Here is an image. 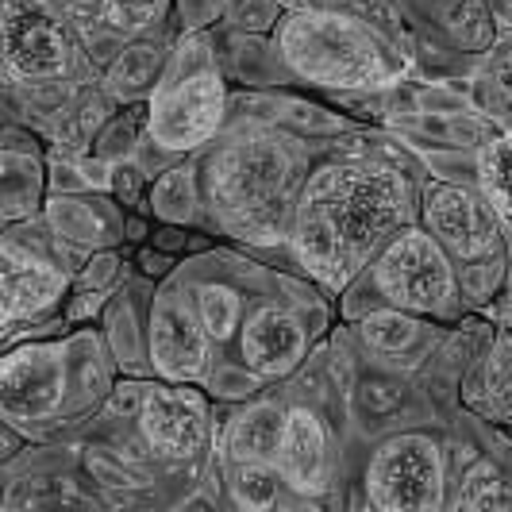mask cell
Segmentation results:
<instances>
[{"label": "cell", "instance_id": "1", "mask_svg": "<svg viewBox=\"0 0 512 512\" xmlns=\"http://www.w3.org/2000/svg\"><path fill=\"white\" fill-rule=\"evenodd\" d=\"M405 178L370 158L316 166L293 205V255L324 289H343L409 224Z\"/></svg>", "mask_w": 512, "mask_h": 512}, {"label": "cell", "instance_id": "2", "mask_svg": "<svg viewBox=\"0 0 512 512\" xmlns=\"http://www.w3.org/2000/svg\"><path fill=\"white\" fill-rule=\"evenodd\" d=\"M278 54L289 74L332 93L378 89L405 74V58L385 47L370 24L335 8H293L278 24Z\"/></svg>", "mask_w": 512, "mask_h": 512}, {"label": "cell", "instance_id": "3", "mask_svg": "<svg viewBox=\"0 0 512 512\" xmlns=\"http://www.w3.org/2000/svg\"><path fill=\"white\" fill-rule=\"evenodd\" d=\"M289 185L293 154L274 135H235L208 166V197L231 231L251 239H274V231H282Z\"/></svg>", "mask_w": 512, "mask_h": 512}, {"label": "cell", "instance_id": "4", "mask_svg": "<svg viewBox=\"0 0 512 512\" xmlns=\"http://www.w3.org/2000/svg\"><path fill=\"white\" fill-rule=\"evenodd\" d=\"M147 108H151L147 135L162 151H197L220 131L228 112V89L208 51V35H189L181 51H174Z\"/></svg>", "mask_w": 512, "mask_h": 512}, {"label": "cell", "instance_id": "5", "mask_svg": "<svg viewBox=\"0 0 512 512\" xmlns=\"http://www.w3.org/2000/svg\"><path fill=\"white\" fill-rule=\"evenodd\" d=\"M370 266L385 305L432 320H447L459 305L455 258L439 247L428 228L405 224Z\"/></svg>", "mask_w": 512, "mask_h": 512}, {"label": "cell", "instance_id": "6", "mask_svg": "<svg viewBox=\"0 0 512 512\" xmlns=\"http://www.w3.org/2000/svg\"><path fill=\"white\" fill-rule=\"evenodd\" d=\"M447 462L432 436L405 432L385 439L366 466V501L382 512L439 509L447 497Z\"/></svg>", "mask_w": 512, "mask_h": 512}, {"label": "cell", "instance_id": "7", "mask_svg": "<svg viewBox=\"0 0 512 512\" xmlns=\"http://www.w3.org/2000/svg\"><path fill=\"white\" fill-rule=\"evenodd\" d=\"M0 39L8 74L20 81H51L74 62V31L51 0H4Z\"/></svg>", "mask_w": 512, "mask_h": 512}, {"label": "cell", "instance_id": "8", "mask_svg": "<svg viewBox=\"0 0 512 512\" xmlns=\"http://www.w3.org/2000/svg\"><path fill=\"white\" fill-rule=\"evenodd\" d=\"M420 220L455 262H482L497 251V205L455 181H432L420 197Z\"/></svg>", "mask_w": 512, "mask_h": 512}, {"label": "cell", "instance_id": "9", "mask_svg": "<svg viewBox=\"0 0 512 512\" xmlns=\"http://www.w3.org/2000/svg\"><path fill=\"white\" fill-rule=\"evenodd\" d=\"M208 332L197 312V297L189 301L181 285H166L151 305V366L162 382H201L208 374Z\"/></svg>", "mask_w": 512, "mask_h": 512}, {"label": "cell", "instance_id": "10", "mask_svg": "<svg viewBox=\"0 0 512 512\" xmlns=\"http://www.w3.org/2000/svg\"><path fill=\"white\" fill-rule=\"evenodd\" d=\"M139 432L158 459H193L208 439V401L189 382L151 385L139 397Z\"/></svg>", "mask_w": 512, "mask_h": 512}, {"label": "cell", "instance_id": "11", "mask_svg": "<svg viewBox=\"0 0 512 512\" xmlns=\"http://www.w3.org/2000/svg\"><path fill=\"white\" fill-rule=\"evenodd\" d=\"M62 347L54 343H31L24 351H12L4 359V374H0V409L8 424L20 420H39L54 412V405L62 401Z\"/></svg>", "mask_w": 512, "mask_h": 512}, {"label": "cell", "instance_id": "12", "mask_svg": "<svg viewBox=\"0 0 512 512\" xmlns=\"http://www.w3.org/2000/svg\"><path fill=\"white\" fill-rule=\"evenodd\" d=\"M4 328L12 332L20 320L51 312L66 297V274L51 258L35 255L31 247H20L12 235L4 239Z\"/></svg>", "mask_w": 512, "mask_h": 512}, {"label": "cell", "instance_id": "13", "mask_svg": "<svg viewBox=\"0 0 512 512\" xmlns=\"http://www.w3.org/2000/svg\"><path fill=\"white\" fill-rule=\"evenodd\" d=\"M305 324L282 305H258L239 328L243 366L258 378H285L305 359Z\"/></svg>", "mask_w": 512, "mask_h": 512}, {"label": "cell", "instance_id": "14", "mask_svg": "<svg viewBox=\"0 0 512 512\" xmlns=\"http://www.w3.org/2000/svg\"><path fill=\"white\" fill-rule=\"evenodd\" d=\"M278 470L282 482L297 493H320L328 486V432L312 409L285 412L282 447H278Z\"/></svg>", "mask_w": 512, "mask_h": 512}, {"label": "cell", "instance_id": "15", "mask_svg": "<svg viewBox=\"0 0 512 512\" xmlns=\"http://www.w3.org/2000/svg\"><path fill=\"white\" fill-rule=\"evenodd\" d=\"M282 432L285 412L270 401H255V405L235 412L228 436H224V451L231 462H278Z\"/></svg>", "mask_w": 512, "mask_h": 512}, {"label": "cell", "instance_id": "16", "mask_svg": "<svg viewBox=\"0 0 512 512\" xmlns=\"http://www.w3.org/2000/svg\"><path fill=\"white\" fill-rule=\"evenodd\" d=\"M166 51L154 43H131L124 47V54H116V62L108 66V93L120 101H139L151 97L154 85L162 81L166 70Z\"/></svg>", "mask_w": 512, "mask_h": 512}, {"label": "cell", "instance_id": "17", "mask_svg": "<svg viewBox=\"0 0 512 512\" xmlns=\"http://www.w3.org/2000/svg\"><path fill=\"white\" fill-rule=\"evenodd\" d=\"M43 166L35 151L20 154L16 143L4 147V220H20V216H31L39 201H43Z\"/></svg>", "mask_w": 512, "mask_h": 512}, {"label": "cell", "instance_id": "18", "mask_svg": "<svg viewBox=\"0 0 512 512\" xmlns=\"http://www.w3.org/2000/svg\"><path fill=\"white\" fill-rule=\"evenodd\" d=\"M443 27L451 31L455 47L470 54H482L497 43V16H493V4L489 0H447V12H443Z\"/></svg>", "mask_w": 512, "mask_h": 512}, {"label": "cell", "instance_id": "19", "mask_svg": "<svg viewBox=\"0 0 512 512\" xmlns=\"http://www.w3.org/2000/svg\"><path fill=\"white\" fill-rule=\"evenodd\" d=\"M151 212L162 220V224H193L197 220V181H193V170L189 166H174L166 170L162 181L151 189Z\"/></svg>", "mask_w": 512, "mask_h": 512}, {"label": "cell", "instance_id": "20", "mask_svg": "<svg viewBox=\"0 0 512 512\" xmlns=\"http://www.w3.org/2000/svg\"><path fill=\"white\" fill-rule=\"evenodd\" d=\"M420 332H424L420 316H416V312H405V308H393V305L362 320V339H366V347H374V351H382V355H401V351L416 347V343H420Z\"/></svg>", "mask_w": 512, "mask_h": 512}, {"label": "cell", "instance_id": "21", "mask_svg": "<svg viewBox=\"0 0 512 512\" xmlns=\"http://www.w3.org/2000/svg\"><path fill=\"white\" fill-rule=\"evenodd\" d=\"M278 462H231V501L243 509H270L278 501Z\"/></svg>", "mask_w": 512, "mask_h": 512}, {"label": "cell", "instance_id": "22", "mask_svg": "<svg viewBox=\"0 0 512 512\" xmlns=\"http://www.w3.org/2000/svg\"><path fill=\"white\" fill-rule=\"evenodd\" d=\"M197 312H201V324H205L208 339L224 343L239 328V320H243V301H239V293L231 285L205 282L197 289Z\"/></svg>", "mask_w": 512, "mask_h": 512}, {"label": "cell", "instance_id": "23", "mask_svg": "<svg viewBox=\"0 0 512 512\" xmlns=\"http://www.w3.org/2000/svg\"><path fill=\"white\" fill-rule=\"evenodd\" d=\"M174 0H101V24L116 35H147L170 16Z\"/></svg>", "mask_w": 512, "mask_h": 512}, {"label": "cell", "instance_id": "24", "mask_svg": "<svg viewBox=\"0 0 512 512\" xmlns=\"http://www.w3.org/2000/svg\"><path fill=\"white\" fill-rule=\"evenodd\" d=\"M478 181L493 205L512 216V139H489L478 154Z\"/></svg>", "mask_w": 512, "mask_h": 512}, {"label": "cell", "instance_id": "25", "mask_svg": "<svg viewBox=\"0 0 512 512\" xmlns=\"http://www.w3.org/2000/svg\"><path fill=\"white\" fill-rule=\"evenodd\" d=\"M147 124H151V108H143V104L124 108V116L108 120V128L101 131V139H97V158L124 162V158L135 151V143H139V135L147 131Z\"/></svg>", "mask_w": 512, "mask_h": 512}, {"label": "cell", "instance_id": "26", "mask_svg": "<svg viewBox=\"0 0 512 512\" xmlns=\"http://www.w3.org/2000/svg\"><path fill=\"white\" fill-rule=\"evenodd\" d=\"M455 505H459V509H512V489H509V482H501V474H497L489 462H478V466L466 474Z\"/></svg>", "mask_w": 512, "mask_h": 512}, {"label": "cell", "instance_id": "27", "mask_svg": "<svg viewBox=\"0 0 512 512\" xmlns=\"http://www.w3.org/2000/svg\"><path fill=\"white\" fill-rule=\"evenodd\" d=\"M116 278V255H97L89 262V270L81 274V285H77V301L70 305V320H85L93 316L97 308L104 305V293Z\"/></svg>", "mask_w": 512, "mask_h": 512}, {"label": "cell", "instance_id": "28", "mask_svg": "<svg viewBox=\"0 0 512 512\" xmlns=\"http://www.w3.org/2000/svg\"><path fill=\"white\" fill-rule=\"evenodd\" d=\"M108 189H112V197L120 201V208H139L143 201V189H147V178H143V170L135 166V162H112V170H108Z\"/></svg>", "mask_w": 512, "mask_h": 512}, {"label": "cell", "instance_id": "29", "mask_svg": "<svg viewBox=\"0 0 512 512\" xmlns=\"http://www.w3.org/2000/svg\"><path fill=\"white\" fill-rule=\"evenodd\" d=\"M154 247L166 251V255L185 251V247H189V231H185V224H162V231L154 235Z\"/></svg>", "mask_w": 512, "mask_h": 512}, {"label": "cell", "instance_id": "30", "mask_svg": "<svg viewBox=\"0 0 512 512\" xmlns=\"http://www.w3.org/2000/svg\"><path fill=\"white\" fill-rule=\"evenodd\" d=\"M170 266H174V258L166 255V251H139V270L147 274V278H166L170 274Z\"/></svg>", "mask_w": 512, "mask_h": 512}, {"label": "cell", "instance_id": "31", "mask_svg": "<svg viewBox=\"0 0 512 512\" xmlns=\"http://www.w3.org/2000/svg\"><path fill=\"white\" fill-rule=\"evenodd\" d=\"M493 4V16L501 27H512V0H489Z\"/></svg>", "mask_w": 512, "mask_h": 512}, {"label": "cell", "instance_id": "32", "mask_svg": "<svg viewBox=\"0 0 512 512\" xmlns=\"http://www.w3.org/2000/svg\"><path fill=\"white\" fill-rule=\"evenodd\" d=\"M497 316H501V328H505V332H512V285H509V293H505V305H501V312H497Z\"/></svg>", "mask_w": 512, "mask_h": 512}, {"label": "cell", "instance_id": "33", "mask_svg": "<svg viewBox=\"0 0 512 512\" xmlns=\"http://www.w3.org/2000/svg\"><path fill=\"white\" fill-rule=\"evenodd\" d=\"M128 231H131L128 239H143V231L147 228H143V220H128Z\"/></svg>", "mask_w": 512, "mask_h": 512}, {"label": "cell", "instance_id": "34", "mask_svg": "<svg viewBox=\"0 0 512 512\" xmlns=\"http://www.w3.org/2000/svg\"><path fill=\"white\" fill-rule=\"evenodd\" d=\"M70 4H77V8H93V4H101V0H70Z\"/></svg>", "mask_w": 512, "mask_h": 512}, {"label": "cell", "instance_id": "35", "mask_svg": "<svg viewBox=\"0 0 512 512\" xmlns=\"http://www.w3.org/2000/svg\"><path fill=\"white\" fill-rule=\"evenodd\" d=\"M436 4H443V0H436Z\"/></svg>", "mask_w": 512, "mask_h": 512}]
</instances>
